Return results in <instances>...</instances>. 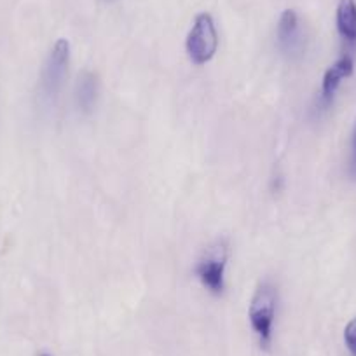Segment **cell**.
<instances>
[{
  "label": "cell",
  "instance_id": "6da1fadb",
  "mask_svg": "<svg viewBox=\"0 0 356 356\" xmlns=\"http://www.w3.org/2000/svg\"><path fill=\"white\" fill-rule=\"evenodd\" d=\"M278 309V289L269 280L260 283L248 306L252 330L259 337L260 348L269 349L273 342V323Z\"/></svg>",
  "mask_w": 356,
  "mask_h": 356
},
{
  "label": "cell",
  "instance_id": "7a4b0ae2",
  "mask_svg": "<svg viewBox=\"0 0 356 356\" xmlns=\"http://www.w3.org/2000/svg\"><path fill=\"white\" fill-rule=\"evenodd\" d=\"M229 260L227 239H217L211 243L196 264L197 280L211 296H222L225 290V267Z\"/></svg>",
  "mask_w": 356,
  "mask_h": 356
},
{
  "label": "cell",
  "instance_id": "3957f363",
  "mask_svg": "<svg viewBox=\"0 0 356 356\" xmlns=\"http://www.w3.org/2000/svg\"><path fill=\"white\" fill-rule=\"evenodd\" d=\"M218 49V32L210 13H200L194 18L193 29L186 39V51L189 60L197 67L210 63Z\"/></svg>",
  "mask_w": 356,
  "mask_h": 356
},
{
  "label": "cell",
  "instance_id": "277c9868",
  "mask_svg": "<svg viewBox=\"0 0 356 356\" xmlns=\"http://www.w3.org/2000/svg\"><path fill=\"white\" fill-rule=\"evenodd\" d=\"M70 63V42L67 39H58L53 44L40 74V93L47 102H54L63 88L65 77Z\"/></svg>",
  "mask_w": 356,
  "mask_h": 356
},
{
  "label": "cell",
  "instance_id": "5b68a950",
  "mask_svg": "<svg viewBox=\"0 0 356 356\" xmlns=\"http://www.w3.org/2000/svg\"><path fill=\"white\" fill-rule=\"evenodd\" d=\"M276 42H278V49L290 60H297L304 53L306 39H304L299 15L293 9H285L280 16L278 26H276Z\"/></svg>",
  "mask_w": 356,
  "mask_h": 356
},
{
  "label": "cell",
  "instance_id": "8992f818",
  "mask_svg": "<svg viewBox=\"0 0 356 356\" xmlns=\"http://www.w3.org/2000/svg\"><path fill=\"white\" fill-rule=\"evenodd\" d=\"M353 70H355V65H353V58L349 56V54H342L335 63H332L330 67L327 68V72L323 74V79H321V89H320L321 108H327L328 105L334 102L339 86L342 84L344 79L351 77Z\"/></svg>",
  "mask_w": 356,
  "mask_h": 356
},
{
  "label": "cell",
  "instance_id": "52a82bcc",
  "mask_svg": "<svg viewBox=\"0 0 356 356\" xmlns=\"http://www.w3.org/2000/svg\"><path fill=\"white\" fill-rule=\"evenodd\" d=\"M98 93H100V86H98L97 74L91 70H84L77 79L75 86V102H77L79 111L89 114L97 105Z\"/></svg>",
  "mask_w": 356,
  "mask_h": 356
},
{
  "label": "cell",
  "instance_id": "ba28073f",
  "mask_svg": "<svg viewBox=\"0 0 356 356\" xmlns=\"http://www.w3.org/2000/svg\"><path fill=\"white\" fill-rule=\"evenodd\" d=\"M335 26L348 46H356V0H339L335 11Z\"/></svg>",
  "mask_w": 356,
  "mask_h": 356
},
{
  "label": "cell",
  "instance_id": "9c48e42d",
  "mask_svg": "<svg viewBox=\"0 0 356 356\" xmlns=\"http://www.w3.org/2000/svg\"><path fill=\"white\" fill-rule=\"evenodd\" d=\"M344 344L349 355L356 356V318H353L344 328Z\"/></svg>",
  "mask_w": 356,
  "mask_h": 356
},
{
  "label": "cell",
  "instance_id": "30bf717a",
  "mask_svg": "<svg viewBox=\"0 0 356 356\" xmlns=\"http://www.w3.org/2000/svg\"><path fill=\"white\" fill-rule=\"evenodd\" d=\"M349 170H351L353 177H356V126H355V131H353V140H351V164H349Z\"/></svg>",
  "mask_w": 356,
  "mask_h": 356
},
{
  "label": "cell",
  "instance_id": "8fae6325",
  "mask_svg": "<svg viewBox=\"0 0 356 356\" xmlns=\"http://www.w3.org/2000/svg\"><path fill=\"white\" fill-rule=\"evenodd\" d=\"M39 356H49V355H46V353H42V355H39Z\"/></svg>",
  "mask_w": 356,
  "mask_h": 356
}]
</instances>
